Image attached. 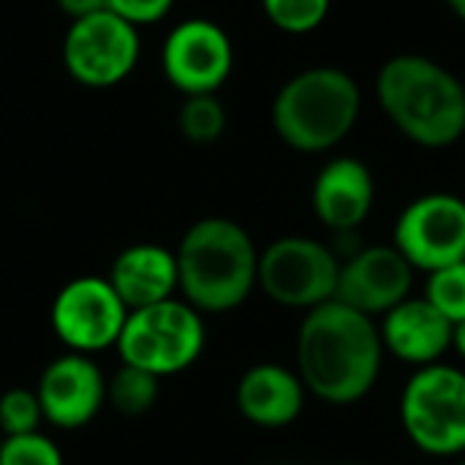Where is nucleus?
<instances>
[{
  "label": "nucleus",
  "mask_w": 465,
  "mask_h": 465,
  "mask_svg": "<svg viewBox=\"0 0 465 465\" xmlns=\"http://www.w3.org/2000/svg\"><path fill=\"white\" fill-rule=\"evenodd\" d=\"M384 343L379 322L341 300L305 313L297 332V373L308 395L327 406H354L381 376Z\"/></svg>",
  "instance_id": "f257e3e1"
},
{
  "label": "nucleus",
  "mask_w": 465,
  "mask_h": 465,
  "mask_svg": "<svg viewBox=\"0 0 465 465\" xmlns=\"http://www.w3.org/2000/svg\"><path fill=\"white\" fill-rule=\"evenodd\" d=\"M387 120L414 144L444 150L465 134V84L425 54H395L376 76Z\"/></svg>",
  "instance_id": "f03ea898"
},
{
  "label": "nucleus",
  "mask_w": 465,
  "mask_h": 465,
  "mask_svg": "<svg viewBox=\"0 0 465 465\" xmlns=\"http://www.w3.org/2000/svg\"><path fill=\"white\" fill-rule=\"evenodd\" d=\"M259 248L232 218L207 215L188 226L174 256L180 292L199 313L240 308L259 286Z\"/></svg>",
  "instance_id": "7ed1b4c3"
},
{
  "label": "nucleus",
  "mask_w": 465,
  "mask_h": 465,
  "mask_svg": "<svg viewBox=\"0 0 465 465\" xmlns=\"http://www.w3.org/2000/svg\"><path fill=\"white\" fill-rule=\"evenodd\" d=\"M362 114L354 76L335 65H313L281 84L270 117L278 139L305 155L338 147Z\"/></svg>",
  "instance_id": "20e7f679"
},
{
  "label": "nucleus",
  "mask_w": 465,
  "mask_h": 465,
  "mask_svg": "<svg viewBox=\"0 0 465 465\" xmlns=\"http://www.w3.org/2000/svg\"><path fill=\"white\" fill-rule=\"evenodd\" d=\"M207 343L202 313L185 300H163L128 313L117 341L123 365L155 373L158 379L191 368Z\"/></svg>",
  "instance_id": "39448f33"
},
{
  "label": "nucleus",
  "mask_w": 465,
  "mask_h": 465,
  "mask_svg": "<svg viewBox=\"0 0 465 465\" xmlns=\"http://www.w3.org/2000/svg\"><path fill=\"white\" fill-rule=\"evenodd\" d=\"M401 425L430 458L465 455V371L436 362L417 368L401 395Z\"/></svg>",
  "instance_id": "423d86ee"
},
{
  "label": "nucleus",
  "mask_w": 465,
  "mask_h": 465,
  "mask_svg": "<svg viewBox=\"0 0 465 465\" xmlns=\"http://www.w3.org/2000/svg\"><path fill=\"white\" fill-rule=\"evenodd\" d=\"M341 256L302 234L278 237L259 253V289L278 305L313 311L338 294Z\"/></svg>",
  "instance_id": "0eeeda50"
},
{
  "label": "nucleus",
  "mask_w": 465,
  "mask_h": 465,
  "mask_svg": "<svg viewBox=\"0 0 465 465\" xmlns=\"http://www.w3.org/2000/svg\"><path fill=\"white\" fill-rule=\"evenodd\" d=\"M139 27L109 8L74 19L60 46L65 74L87 90H109L125 82L139 65Z\"/></svg>",
  "instance_id": "6e6552de"
},
{
  "label": "nucleus",
  "mask_w": 465,
  "mask_h": 465,
  "mask_svg": "<svg viewBox=\"0 0 465 465\" xmlns=\"http://www.w3.org/2000/svg\"><path fill=\"white\" fill-rule=\"evenodd\" d=\"M392 245L425 275L465 262V199L447 191L417 196L398 215Z\"/></svg>",
  "instance_id": "1a4fd4ad"
},
{
  "label": "nucleus",
  "mask_w": 465,
  "mask_h": 465,
  "mask_svg": "<svg viewBox=\"0 0 465 465\" xmlns=\"http://www.w3.org/2000/svg\"><path fill=\"white\" fill-rule=\"evenodd\" d=\"M234 68V46L229 33L204 16L174 25L161 46V71L183 95L218 93Z\"/></svg>",
  "instance_id": "9d476101"
},
{
  "label": "nucleus",
  "mask_w": 465,
  "mask_h": 465,
  "mask_svg": "<svg viewBox=\"0 0 465 465\" xmlns=\"http://www.w3.org/2000/svg\"><path fill=\"white\" fill-rule=\"evenodd\" d=\"M128 308L106 278L84 275L65 283L52 302V330L76 354L117 346Z\"/></svg>",
  "instance_id": "9b49d317"
},
{
  "label": "nucleus",
  "mask_w": 465,
  "mask_h": 465,
  "mask_svg": "<svg viewBox=\"0 0 465 465\" xmlns=\"http://www.w3.org/2000/svg\"><path fill=\"white\" fill-rule=\"evenodd\" d=\"M414 272L417 270L392 242L365 245L354 251L346 262H341L335 300L379 322L384 313L411 297Z\"/></svg>",
  "instance_id": "f8f14e48"
},
{
  "label": "nucleus",
  "mask_w": 465,
  "mask_h": 465,
  "mask_svg": "<svg viewBox=\"0 0 465 465\" xmlns=\"http://www.w3.org/2000/svg\"><path fill=\"white\" fill-rule=\"evenodd\" d=\"M44 420L63 430H79L106 403V381L87 354H63L49 362L35 387Z\"/></svg>",
  "instance_id": "ddd939ff"
},
{
  "label": "nucleus",
  "mask_w": 465,
  "mask_h": 465,
  "mask_svg": "<svg viewBox=\"0 0 465 465\" xmlns=\"http://www.w3.org/2000/svg\"><path fill=\"white\" fill-rule=\"evenodd\" d=\"M376 202V180L368 163L351 155L327 161L311 188L316 218L335 234H349L365 223Z\"/></svg>",
  "instance_id": "4468645a"
},
{
  "label": "nucleus",
  "mask_w": 465,
  "mask_h": 465,
  "mask_svg": "<svg viewBox=\"0 0 465 465\" xmlns=\"http://www.w3.org/2000/svg\"><path fill=\"white\" fill-rule=\"evenodd\" d=\"M384 351L395 360L425 368L452 351V322L425 297H409L379 319Z\"/></svg>",
  "instance_id": "2eb2a0df"
},
{
  "label": "nucleus",
  "mask_w": 465,
  "mask_h": 465,
  "mask_svg": "<svg viewBox=\"0 0 465 465\" xmlns=\"http://www.w3.org/2000/svg\"><path fill=\"white\" fill-rule=\"evenodd\" d=\"M305 398L308 390L300 373L278 362H259L248 368L240 376L234 392V403L242 420L264 430L294 425L305 409Z\"/></svg>",
  "instance_id": "dca6fc26"
},
{
  "label": "nucleus",
  "mask_w": 465,
  "mask_h": 465,
  "mask_svg": "<svg viewBox=\"0 0 465 465\" xmlns=\"http://www.w3.org/2000/svg\"><path fill=\"white\" fill-rule=\"evenodd\" d=\"M106 281L112 283V289L117 292L128 311L172 300L174 292H180L177 256L174 251L155 242L128 245L112 262Z\"/></svg>",
  "instance_id": "f3484780"
},
{
  "label": "nucleus",
  "mask_w": 465,
  "mask_h": 465,
  "mask_svg": "<svg viewBox=\"0 0 465 465\" xmlns=\"http://www.w3.org/2000/svg\"><path fill=\"white\" fill-rule=\"evenodd\" d=\"M158 395H161V379L134 365H123L106 381V401L112 403L114 411L125 417L147 414L155 406Z\"/></svg>",
  "instance_id": "a211bd4d"
},
{
  "label": "nucleus",
  "mask_w": 465,
  "mask_h": 465,
  "mask_svg": "<svg viewBox=\"0 0 465 465\" xmlns=\"http://www.w3.org/2000/svg\"><path fill=\"white\" fill-rule=\"evenodd\" d=\"M226 106L218 93L185 95L177 112V128L191 144H213L226 134Z\"/></svg>",
  "instance_id": "6ab92c4d"
},
{
  "label": "nucleus",
  "mask_w": 465,
  "mask_h": 465,
  "mask_svg": "<svg viewBox=\"0 0 465 465\" xmlns=\"http://www.w3.org/2000/svg\"><path fill=\"white\" fill-rule=\"evenodd\" d=\"M262 8L278 30L305 35L327 19L332 0H262Z\"/></svg>",
  "instance_id": "aec40b11"
},
{
  "label": "nucleus",
  "mask_w": 465,
  "mask_h": 465,
  "mask_svg": "<svg viewBox=\"0 0 465 465\" xmlns=\"http://www.w3.org/2000/svg\"><path fill=\"white\" fill-rule=\"evenodd\" d=\"M425 300L439 313H444L452 322V327L458 322H465V262L430 272Z\"/></svg>",
  "instance_id": "412c9836"
},
{
  "label": "nucleus",
  "mask_w": 465,
  "mask_h": 465,
  "mask_svg": "<svg viewBox=\"0 0 465 465\" xmlns=\"http://www.w3.org/2000/svg\"><path fill=\"white\" fill-rule=\"evenodd\" d=\"M44 420L38 395L30 390H8L0 395V433L5 436H25L35 433Z\"/></svg>",
  "instance_id": "4be33fe9"
},
{
  "label": "nucleus",
  "mask_w": 465,
  "mask_h": 465,
  "mask_svg": "<svg viewBox=\"0 0 465 465\" xmlns=\"http://www.w3.org/2000/svg\"><path fill=\"white\" fill-rule=\"evenodd\" d=\"M0 465H63V452L44 433L5 436L0 444Z\"/></svg>",
  "instance_id": "5701e85b"
},
{
  "label": "nucleus",
  "mask_w": 465,
  "mask_h": 465,
  "mask_svg": "<svg viewBox=\"0 0 465 465\" xmlns=\"http://www.w3.org/2000/svg\"><path fill=\"white\" fill-rule=\"evenodd\" d=\"M106 8L134 27L158 25L174 8V0H106Z\"/></svg>",
  "instance_id": "b1692460"
},
{
  "label": "nucleus",
  "mask_w": 465,
  "mask_h": 465,
  "mask_svg": "<svg viewBox=\"0 0 465 465\" xmlns=\"http://www.w3.org/2000/svg\"><path fill=\"white\" fill-rule=\"evenodd\" d=\"M54 5L74 22V19H82V16H90V14H98L106 8V0H54Z\"/></svg>",
  "instance_id": "393cba45"
},
{
  "label": "nucleus",
  "mask_w": 465,
  "mask_h": 465,
  "mask_svg": "<svg viewBox=\"0 0 465 465\" xmlns=\"http://www.w3.org/2000/svg\"><path fill=\"white\" fill-rule=\"evenodd\" d=\"M452 351H458L465 360V322H458L452 327Z\"/></svg>",
  "instance_id": "a878e982"
},
{
  "label": "nucleus",
  "mask_w": 465,
  "mask_h": 465,
  "mask_svg": "<svg viewBox=\"0 0 465 465\" xmlns=\"http://www.w3.org/2000/svg\"><path fill=\"white\" fill-rule=\"evenodd\" d=\"M447 5L452 8V14H455L460 22H465V0H447Z\"/></svg>",
  "instance_id": "bb28decb"
},
{
  "label": "nucleus",
  "mask_w": 465,
  "mask_h": 465,
  "mask_svg": "<svg viewBox=\"0 0 465 465\" xmlns=\"http://www.w3.org/2000/svg\"><path fill=\"white\" fill-rule=\"evenodd\" d=\"M458 465H465V455H463V458H460V463H458Z\"/></svg>",
  "instance_id": "cd10ccee"
},
{
  "label": "nucleus",
  "mask_w": 465,
  "mask_h": 465,
  "mask_svg": "<svg viewBox=\"0 0 465 465\" xmlns=\"http://www.w3.org/2000/svg\"><path fill=\"white\" fill-rule=\"evenodd\" d=\"M0 444H3V439H0Z\"/></svg>",
  "instance_id": "c85d7f7f"
}]
</instances>
